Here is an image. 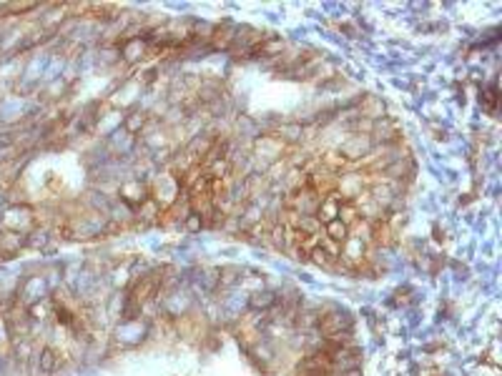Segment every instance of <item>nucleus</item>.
<instances>
[{
	"instance_id": "f257e3e1",
	"label": "nucleus",
	"mask_w": 502,
	"mask_h": 376,
	"mask_svg": "<svg viewBox=\"0 0 502 376\" xmlns=\"http://www.w3.org/2000/svg\"><path fill=\"white\" fill-rule=\"evenodd\" d=\"M159 281L161 276L159 274H151V276H141L136 284H133L131 294H128V301L136 306H144L148 298L156 296V291H159Z\"/></svg>"
},
{
	"instance_id": "f03ea898",
	"label": "nucleus",
	"mask_w": 502,
	"mask_h": 376,
	"mask_svg": "<svg viewBox=\"0 0 502 376\" xmlns=\"http://www.w3.org/2000/svg\"><path fill=\"white\" fill-rule=\"evenodd\" d=\"M324 238H329V241H334V244L344 246L347 241H349V226L344 224L342 218H334V221H329V224H324Z\"/></svg>"
}]
</instances>
